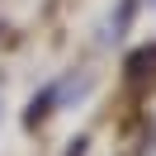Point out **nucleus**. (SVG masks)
<instances>
[{
	"mask_svg": "<svg viewBox=\"0 0 156 156\" xmlns=\"http://www.w3.org/2000/svg\"><path fill=\"white\" fill-rule=\"evenodd\" d=\"M128 80L133 85H156V48H137L128 57Z\"/></svg>",
	"mask_w": 156,
	"mask_h": 156,
	"instance_id": "f257e3e1",
	"label": "nucleus"
}]
</instances>
